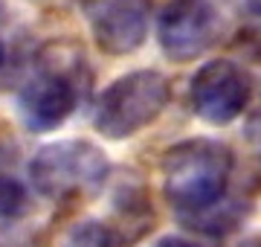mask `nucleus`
Listing matches in <instances>:
<instances>
[{"label":"nucleus","mask_w":261,"mask_h":247,"mask_svg":"<svg viewBox=\"0 0 261 247\" xmlns=\"http://www.w3.org/2000/svg\"><path fill=\"white\" fill-rule=\"evenodd\" d=\"M235 247H261V233H252V236H244Z\"/></svg>","instance_id":"9d476101"},{"label":"nucleus","mask_w":261,"mask_h":247,"mask_svg":"<svg viewBox=\"0 0 261 247\" xmlns=\"http://www.w3.org/2000/svg\"><path fill=\"white\" fill-rule=\"evenodd\" d=\"M171 102V85L160 70L142 67L102 90L93 108V128L108 140H128L163 116Z\"/></svg>","instance_id":"7ed1b4c3"},{"label":"nucleus","mask_w":261,"mask_h":247,"mask_svg":"<svg viewBox=\"0 0 261 247\" xmlns=\"http://www.w3.org/2000/svg\"><path fill=\"white\" fill-rule=\"evenodd\" d=\"M64 247H125V238L113 221L87 218L67 230Z\"/></svg>","instance_id":"6e6552de"},{"label":"nucleus","mask_w":261,"mask_h":247,"mask_svg":"<svg viewBox=\"0 0 261 247\" xmlns=\"http://www.w3.org/2000/svg\"><path fill=\"white\" fill-rule=\"evenodd\" d=\"M154 247H200V244H195V241H189L183 236H163Z\"/></svg>","instance_id":"1a4fd4ad"},{"label":"nucleus","mask_w":261,"mask_h":247,"mask_svg":"<svg viewBox=\"0 0 261 247\" xmlns=\"http://www.w3.org/2000/svg\"><path fill=\"white\" fill-rule=\"evenodd\" d=\"M108 154L90 140H58L38 149L29 160V181L49 201L90 195L108 181Z\"/></svg>","instance_id":"20e7f679"},{"label":"nucleus","mask_w":261,"mask_h":247,"mask_svg":"<svg viewBox=\"0 0 261 247\" xmlns=\"http://www.w3.org/2000/svg\"><path fill=\"white\" fill-rule=\"evenodd\" d=\"M0 230H3V227H0Z\"/></svg>","instance_id":"4468645a"},{"label":"nucleus","mask_w":261,"mask_h":247,"mask_svg":"<svg viewBox=\"0 0 261 247\" xmlns=\"http://www.w3.org/2000/svg\"><path fill=\"white\" fill-rule=\"evenodd\" d=\"M163 195L183 218L221 204L235 169L232 149L212 137H189L163 154Z\"/></svg>","instance_id":"f257e3e1"},{"label":"nucleus","mask_w":261,"mask_h":247,"mask_svg":"<svg viewBox=\"0 0 261 247\" xmlns=\"http://www.w3.org/2000/svg\"><path fill=\"white\" fill-rule=\"evenodd\" d=\"M82 15L105 56H130L148 38V3L145 0H82Z\"/></svg>","instance_id":"0eeeda50"},{"label":"nucleus","mask_w":261,"mask_h":247,"mask_svg":"<svg viewBox=\"0 0 261 247\" xmlns=\"http://www.w3.org/2000/svg\"><path fill=\"white\" fill-rule=\"evenodd\" d=\"M0 15H3V0H0Z\"/></svg>","instance_id":"ddd939ff"},{"label":"nucleus","mask_w":261,"mask_h":247,"mask_svg":"<svg viewBox=\"0 0 261 247\" xmlns=\"http://www.w3.org/2000/svg\"><path fill=\"white\" fill-rule=\"evenodd\" d=\"M221 15L212 0H168L157 20V41L166 58L186 64L218 44Z\"/></svg>","instance_id":"423d86ee"},{"label":"nucleus","mask_w":261,"mask_h":247,"mask_svg":"<svg viewBox=\"0 0 261 247\" xmlns=\"http://www.w3.org/2000/svg\"><path fill=\"white\" fill-rule=\"evenodd\" d=\"M3 61H6V44L0 41V67H3Z\"/></svg>","instance_id":"f8f14e48"},{"label":"nucleus","mask_w":261,"mask_h":247,"mask_svg":"<svg viewBox=\"0 0 261 247\" xmlns=\"http://www.w3.org/2000/svg\"><path fill=\"white\" fill-rule=\"evenodd\" d=\"M252 99V76L232 58H212L189 82V105L203 122L229 125Z\"/></svg>","instance_id":"39448f33"},{"label":"nucleus","mask_w":261,"mask_h":247,"mask_svg":"<svg viewBox=\"0 0 261 247\" xmlns=\"http://www.w3.org/2000/svg\"><path fill=\"white\" fill-rule=\"evenodd\" d=\"M84 56L70 41H53L38 50L35 73L18 93V116L32 134H49L64 125L84 93Z\"/></svg>","instance_id":"f03ea898"},{"label":"nucleus","mask_w":261,"mask_h":247,"mask_svg":"<svg viewBox=\"0 0 261 247\" xmlns=\"http://www.w3.org/2000/svg\"><path fill=\"white\" fill-rule=\"evenodd\" d=\"M247 6H250V9H252V12H255V15L261 18V0H247Z\"/></svg>","instance_id":"9b49d317"}]
</instances>
